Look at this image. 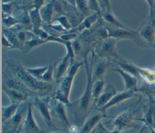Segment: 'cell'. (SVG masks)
<instances>
[{
  "instance_id": "obj_1",
  "label": "cell",
  "mask_w": 155,
  "mask_h": 133,
  "mask_svg": "<svg viewBox=\"0 0 155 133\" xmlns=\"http://www.w3.org/2000/svg\"><path fill=\"white\" fill-rule=\"evenodd\" d=\"M94 54V50H93L91 51V58L90 64L88 63L87 57L84 59L87 74V82L83 94L78 100L71 102L67 106L73 117L74 125L78 126L80 128L91 112L93 106H95V102L92 96L93 81L91 77Z\"/></svg>"
},
{
  "instance_id": "obj_2",
  "label": "cell",
  "mask_w": 155,
  "mask_h": 133,
  "mask_svg": "<svg viewBox=\"0 0 155 133\" xmlns=\"http://www.w3.org/2000/svg\"><path fill=\"white\" fill-rule=\"evenodd\" d=\"M6 72L22 81L33 93L35 97L48 96L53 90V83L38 80L31 76L19 61L8 59L5 61Z\"/></svg>"
},
{
  "instance_id": "obj_3",
  "label": "cell",
  "mask_w": 155,
  "mask_h": 133,
  "mask_svg": "<svg viewBox=\"0 0 155 133\" xmlns=\"http://www.w3.org/2000/svg\"><path fill=\"white\" fill-rule=\"evenodd\" d=\"M83 65H84V60H75L70 65L65 76L59 82L58 87L53 92V97L55 100L61 102L67 106H68L71 103L69 100V96L73 80L79 69Z\"/></svg>"
},
{
  "instance_id": "obj_4",
  "label": "cell",
  "mask_w": 155,
  "mask_h": 133,
  "mask_svg": "<svg viewBox=\"0 0 155 133\" xmlns=\"http://www.w3.org/2000/svg\"><path fill=\"white\" fill-rule=\"evenodd\" d=\"M117 40L113 37H107L97 42L94 47V53L101 59H107L112 61L119 59L120 56L116 50Z\"/></svg>"
},
{
  "instance_id": "obj_5",
  "label": "cell",
  "mask_w": 155,
  "mask_h": 133,
  "mask_svg": "<svg viewBox=\"0 0 155 133\" xmlns=\"http://www.w3.org/2000/svg\"><path fill=\"white\" fill-rule=\"evenodd\" d=\"M28 103H21L15 115L2 123V133H15L22 126L27 115Z\"/></svg>"
},
{
  "instance_id": "obj_6",
  "label": "cell",
  "mask_w": 155,
  "mask_h": 133,
  "mask_svg": "<svg viewBox=\"0 0 155 133\" xmlns=\"http://www.w3.org/2000/svg\"><path fill=\"white\" fill-rule=\"evenodd\" d=\"M109 37L116 39V40L120 39H130L133 41L138 46L143 48L150 47L139 36L137 31L133 30L130 28H108Z\"/></svg>"
},
{
  "instance_id": "obj_7",
  "label": "cell",
  "mask_w": 155,
  "mask_h": 133,
  "mask_svg": "<svg viewBox=\"0 0 155 133\" xmlns=\"http://www.w3.org/2000/svg\"><path fill=\"white\" fill-rule=\"evenodd\" d=\"M33 105L39 112L47 127L51 128L54 126L50 105V97L48 96L35 97Z\"/></svg>"
},
{
  "instance_id": "obj_8",
  "label": "cell",
  "mask_w": 155,
  "mask_h": 133,
  "mask_svg": "<svg viewBox=\"0 0 155 133\" xmlns=\"http://www.w3.org/2000/svg\"><path fill=\"white\" fill-rule=\"evenodd\" d=\"M113 116H109L96 108V111L89 114L82 126L80 128L79 133H90L97 125V124L104 118H113Z\"/></svg>"
},
{
  "instance_id": "obj_9",
  "label": "cell",
  "mask_w": 155,
  "mask_h": 133,
  "mask_svg": "<svg viewBox=\"0 0 155 133\" xmlns=\"http://www.w3.org/2000/svg\"><path fill=\"white\" fill-rule=\"evenodd\" d=\"M140 37L150 47L155 49V24L148 18L142 24L137 31Z\"/></svg>"
},
{
  "instance_id": "obj_10",
  "label": "cell",
  "mask_w": 155,
  "mask_h": 133,
  "mask_svg": "<svg viewBox=\"0 0 155 133\" xmlns=\"http://www.w3.org/2000/svg\"><path fill=\"white\" fill-rule=\"evenodd\" d=\"M33 103H28L27 115L22 123V129L25 133H45V131L41 129L33 115Z\"/></svg>"
},
{
  "instance_id": "obj_11",
  "label": "cell",
  "mask_w": 155,
  "mask_h": 133,
  "mask_svg": "<svg viewBox=\"0 0 155 133\" xmlns=\"http://www.w3.org/2000/svg\"><path fill=\"white\" fill-rule=\"evenodd\" d=\"M65 106L66 105L64 103L56 101L54 106L51 111V112L53 118L56 120L64 128L68 130L71 125L67 117Z\"/></svg>"
},
{
  "instance_id": "obj_12",
  "label": "cell",
  "mask_w": 155,
  "mask_h": 133,
  "mask_svg": "<svg viewBox=\"0 0 155 133\" xmlns=\"http://www.w3.org/2000/svg\"><path fill=\"white\" fill-rule=\"evenodd\" d=\"M6 74H7V77L5 78L3 86H5L8 89L23 92L29 96H35L31 90L22 81L13 77L7 72Z\"/></svg>"
},
{
  "instance_id": "obj_13",
  "label": "cell",
  "mask_w": 155,
  "mask_h": 133,
  "mask_svg": "<svg viewBox=\"0 0 155 133\" xmlns=\"http://www.w3.org/2000/svg\"><path fill=\"white\" fill-rule=\"evenodd\" d=\"M113 71L117 72L122 77L124 83L125 90H130L134 92L139 91L137 87L138 79L136 77L125 71L119 67L114 68Z\"/></svg>"
},
{
  "instance_id": "obj_14",
  "label": "cell",
  "mask_w": 155,
  "mask_h": 133,
  "mask_svg": "<svg viewBox=\"0 0 155 133\" xmlns=\"http://www.w3.org/2000/svg\"><path fill=\"white\" fill-rule=\"evenodd\" d=\"M113 62L107 59H101V60L95 65L92 69L91 77L93 83L99 79H103L105 73L113 65Z\"/></svg>"
},
{
  "instance_id": "obj_15",
  "label": "cell",
  "mask_w": 155,
  "mask_h": 133,
  "mask_svg": "<svg viewBox=\"0 0 155 133\" xmlns=\"http://www.w3.org/2000/svg\"><path fill=\"white\" fill-rule=\"evenodd\" d=\"M135 92H136L134 91H130V90H124L122 92H120L118 93L117 92V94H115L113 97V98L106 105H105L104 106L101 107L98 109H99L100 111H101L104 113H106V111L108 108L113 106L119 105L122 102L134 96Z\"/></svg>"
},
{
  "instance_id": "obj_16",
  "label": "cell",
  "mask_w": 155,
  "mask_h": 133,
  "mask_svg": "<svg viewBox=\"0 0 155 133\" xmlns=\"http://www.w3.org/2000/svg\"><path fill=\"white\" fill-rule=\"evenodd\" d=\"M148 97V104L147 109L144 114V117L142 120L147 127H151L155 129V100L152 95L147 93Z\"/></svg>"
},
{
  "instance_id": "obj_17",
  "label": "cell",
  "mask_w": 155,
  "mask_h": 133,
  "mask_svg": "<svg viewBox=\"0 0 155 133\" xmlns=\"http://www.w3.org/2000/svg\"><path fill=\"white\" fill-rule=\"evenodd\" d=\"M133 120L132 114L128 111H124L116 116L113 120L112 123L114 129H118L120 131L130 127Z\"/></svg>"
},
{
  "instance_id": "obj_18",
  "label": "cell",
  "mask_w": 155,
  "mask_h": 133,
  "mask_svg": "<svg viewBox=\"0 0 155 133\" xmlns=\"http://www.w3.org/2000/svg\"><path fill=\"white\" fill-rule=\"evenodd\" d=\"M71 64V58L66 53L65 56L54 68V79L56 82H59L65 76Z\"/></svg>"
},
{
  "instance_id": "obj_19",
  "label": "cell",
  "mask_w": 155,
  "mask_h": 133,
  "mask_svg": "<svg viewBox=\"0 0 155 133\" xmlns=\"http://www.w3.org/2000/svg\"><path fill=\"white\" fill-rule=\"evenodd\" d=\"M117 94L116 89L115 87L110 84L108 83L104 88V91L102 94L100 95L99 98L95 102V108L99 109L101 107L106 105L112 98L113 97Z\"/></svg>"
},
{
  "instance_id": "obj_20",
  "label": "cell",
  "mask_w": 155,
  "mask_h": 133,
  "mask_svg": "<svg viewBox=\"0 0 155 133\" xmlns=\"http://www.w3.org/2000/svg\"><path fill=\"white\" fill-rule=\"evenodd\" d=\"M100 18H101V11L94 12L93 14L86 16V18H84L83 21L77 27L73 28L72 29L69 30V31L78 33V32H81L85 30H89L91 28V25Z\"/></svg>"
},
{
  "instance_id": "obj_21",
  "label": "cell",
  "mask_w": 155,
  "mask_h": 133,
  "mask_svg": "<svg viewBox=\"0 0 155 133\" xmlns=\"http://www.w3.org/2000/svg\"><path fill=\"white\" fill-rule=\"evenodd\" d=\"M53 2L54 0H50L39 9L43 25H48L51 24L53 21V16L54 15Z\"/></svg>"
},
{
  "instance_id": "obj_22",
  "label": "cell",
  "mask_w": 155,
  "mask_h": 133,
  "mask_svg": "<svg viewBox=\"0 0 155 133\" xmlns=\"http://www.w3.org/2000/svg\"><path fill=\"white\" fill-rule=\"evenodd\" d=\"M2 91L9 99L11 103L21 104L25 102L29 97V96L23 92L8 89L5 86H2Z\"/></svg>"
},
{
  "instance_id": "obj_23",
  "label": "cell",
  "mask_w": 155,
  "mask_h": 133,
  "mask_svg": "<svg viewBox=\"0 0 155 133\" xmlns=\"http://www.w3.org/2000/svg\"><path fill=\"white\" fill-rule=\"evenodd\" d=\"M114 62H115V63L119 66V68H120L125 71L133 75L134 76L136 77L138 79H140L138 71V66H136L135 65L130 62L129 61L126 60L121 57L119 59Z\"/></svg>"
},
{
  "instance_id": "obj_24",
  "label": "cell",
  "mask_w": 155,
  "mask_h": 133,
  "mask_svg": "<svg viewBox=\"0 0 155 133\" xmlns=\"http://www.w3.org/2000/svg\"><path fill=\"white\" fill-rule=\"evenodd\" d=\"M21 10L20 14H18L16 16H15L19 22V25H21L22 30L27 31H31L33 29L32 23L30 19L28 11Z\"/></svg>"
},
{
  "instance_id": "obj_25",
  "label": "cell",
  "mask_w": 155,
  "mask_h": 133,
  "mask_svg": "<svg viewBox=\"0 0 155 133\" xmlns=\"http://www.w3.org/2000/svg\"><path fill=\"white\" fill-rule=\"evenodd\" d=\"M140 78L148 85H155V70L138 67Z\"/></svg>"
},
{
  "instance_id": "obj_26",
  "label": "cell",
  "mask_w": 155,
  "mask_h": 133,
  "mask_svg": "<svg viewBox=\"0 0 155 133\" xmlns=\"http://www.w3.org/2000/svg\"><path fill=\"white\" fill-rule=\"evenodd\" d=\"M3 34H4L8 41L12 45V48H16L20 50H22L23 44L19 41L17 34L12 29H8L7 28H3Z\"/></svg>"
},
{
  "instance_id": "obj_27",
  "label": "cell",
  "mask_w": 155,
  "mask_h": 133,
  "mask_svg": "<svg viewBox=\"0 0 155 133\" xmlns=\"http://www.w3.org/2000/svg\"><path fill=\"white\" fill-rule=\"evenodd\" d=\"M101 18H102L103 20H104L105 22L111 24L115 28H128L121 22H120L111 11H103L102 13L101 12Z\"/></svg>"
},
{
  "instance_id": "obj_28",
  "label": "cell",
  "mask_w": 155,
  "mask_h": 133,
  "mask_svg": "<svg viewBox=\"0 0 155 133\" xmlns=\"http://www.w3.org/2000/svg\"><path fill=\"white\" fill-rule=\"evenodd\" d=\"M21 104L11 103L6 106H2V122L4 123L10 119L17 112Z\"/></svg>"
},
{
  "instance_id": "obj_29",
  "label": "cell",
  "mask_w": 155,
  "mask_h": 133,
  "mask_svg": "<svg viewBox=\"0 0 155 133\" xmlns=\"http://www.w3.org/2000/svg\"><path fill=\"white\" fill-rule=\"evenodd\" d=\"M46 42H47V41L46 40L41 39L39 38L38 37L34 36L30 40H28L24 43L22 52L24 54L27 53L30 50H31L33 48L39 46L41 45H42Z\"/></svg>"
},
{
  "instance_id": "obj_30",
  "label": "cell",
  "mask_w": 155,
  "mask_h": 133,
  "mask_svg": "<svg viewBox=\"0 0 155 133\" xmlns=\"http://www.w3.org/2000/svg\"><path fill=\"white\" fill-rule=\"evenodd\" d=\"M28 13L32 23L33 29H36L42 27L43 22L39 12V10L34 7L33 8L29 10Z\"/></svg>"
},
{
  "instance_id": "obj_31",
  "label": "cell",
  "mask_w": 155,
  "mask_h": 133,
  "mask_svg": "<svg viewBox=\"0 0 155 133\" xmlns=\"http://www.w3.org/2000/svg\"><path fill=\"white\" fill-rule=\"evenodd\" d=\"M70 4L73 6L84 16H88L90 9L88 7L87 0H70Z\"/></svg>"
},
{
  "instance_id": "obj_32",
  "label": "cell",
  "mask_w": 155,
  "mask_h": 133,
  "mask_svg": "<svg viewBox=\"0 0 155 133\" xmlns=\"http://www.w3.org/2000/svg\"><path fill=\"white\" fill-rule=\"evenodd\" d=\"M105 88V82L104 79H99L93 83L92 86V96L96 102L100 95L102 94Z\"/></svg>"
},
{
  "instance_id": "obj_33",
  "label": "cell",
  "mask_w": 155,
  "mask_h": 133,
  "mask_svg": "<svg viewBox=\"0 0 155 133\" xmlns=\"http://www.w3.org/2000/svg\"><path fill=\"white\" fill-rule=\"evenodd\" d=\"M19 5L16 1L4 3L2 4V16L12 15V13H15L16 10H19Z\"/></svg>"
},
{
  "instance_id": "obj_34",
  "label": "cell",
  "mask_w": 155,
  "mask_h": 133,
  "mask_svg": "<svg viewBox=\"0 0 155 133\" xmlns=\"http://www.w3.org/2000/svg\"><path fill=\"white\" fill-rule=\"evenodd\" d=\"M27 71L33 77L41 80L42 77L48 68V66L38 68H25Z\"/></svg>"
},
{
  "instance_id": "obj_35",
  "label": "cell",
  "mask_w": 155,
  "mask_h": 133,
  "mask_svg": "<svg viewBox=\"0 0 155 133\" xmlns=\"http://www.w3.org/2000/svg\"><path fill=\"white\" fill-rule=\"evenodd\" d=\"M52 22H56L57 24L61 25L67 31L72 29V25L68 18L65 15H61L54 18V19H53Z\"/></svg>"
},
{
  "instance_id": "obj_36",
  "label": "cell",
  "mask_w": 155,
  "mask_h": 133,
  "mask_svg": "<svg viewBox=\"0 0 155 133\" xmlns=\"http://www.w3.org/2000/svg\"><path fill=\"white\" fill-rule=\"evenodd\" d=\"M2 23L5 28L10 29L19 24V21L13 15L2 16Z\"/></svg>"
},
{
  "instance_id": "obj_37",
  "label": "cell",
  "mask_w": 155,
  "mask_h": 133,
  "mask_svg": "<svg viewBox=\"0 0 155 133\" xmlns=\"http://www.w3.org/2000/svg\"><path fill=\"white\" fill-rule=\"evenodd\" d=\"M54 66L51 64L48 65V68L44 74L41 80L48 82V83H53L54 79Z\"/></svg>"
},
{
  "instance_id": "obj_38",
  "label": "cell",
  "mask_w": 155,
  "mask_h": 133,
  "mask_svg": "<svg viewBox=\"0 0 155 133\" xmlns=\"http://www.w3.org/2000/svg\"><path fill=\"white\" fill-rule=\"evenodd\" d=\"M31 31L35 36L38 37L41 39H44L46 41L48 37V36H50L48 32L43 27L36 28V29H33Z\"/></svg>"
},
{
  "instance_id": "obj_39",
  "label": "cell",
  "mask_w": 155,
  "mask_h": 133,
  "mask_svg": "<svg viewBox=\"0 0 155 133\" xmlns=\"http://www.w3.org/2000/svg\"><path fill=\"white\" fill-rule=\"evenodd\" d=\"M34 0H21L19 4L20 9L29 11L34 8Z\"/></svg>"
},
{
  "instance_id": "obj_40",
  "label": "cell",
  "mask_w": 155,
  "mask_h": 133,
  "mask_svg": "<svg viewBox=\"0 0 155 133\" xmlns=\"http://www.w3.org/2000/svg\"><path fill=\"white\" fill-rule=\"evenodd\" d=\"M87 5L90 10L94 12H100V5L98 0H87Z\"/></svg>"
},
{
  "instance_id": "obj_41",
  "label": "cell",
  "mask_w": 155,
  "mask_h": 133,
  "mask_svg": "<svg viewBox=\"0 0 155 133\" xmlns=\"http://www.w3.org/2000/svg\"><path fill=\"white\" fill-rule=\"evenodd\" d=\"M110 132L103 125L101 120L90 133H110Z\"/></svg>"
},
{
  "instance_id": "obj_42",
  "label": "cell",
  "mask_w": 155,
  "mask_h": 133,
  "mask_svg": "<svg viewBox=\"0 0 155 133\" xmlns=\"http://www.w3.org/2000/svg\"><path fill=\"white\" fill-rule=\"evenodd\" d=\"M98 2L103 11H111L110 0H98Z\"/></svg>"
},
{
  "instance_id": "obj_43",
  "label": "cell",
  "mask_w": 155,
  "mask_h": 133,
  "mask_svg": "<svg viewBox=\"0 0 155 133\" xmlns=\"http://www.w3.org/2000/svg\"><path fill=\"white\" fill-rule=\"evenodd\" d=\"M2 46L5 48L12 49V45L11 44L10 42L8 41V39L7 38V37L2 34Z\"/></svg>"
},
{
  "instance_id": "obj_44",
  "label": "cell",
  "mask_w": 155,
  "mask_h": 133,
  "mask_svg": "<svg viewBox=\"0 0 155 133\" xmlns=\"http://www.w3.org/2000/svg\"><path fill=\"white\" fill-rule=\"evenodd\" d=\"M147 4L148 5L149 7V15L148 16L150 17L152 16L153 13V10H154V4H155V0H145Z\"/></svg>"
},
{
  "instance_id": "obj_45",
  "label": "cell",
  "mask_w": 155,
  "mask_h": 133,
  "mask_svg": "<svg viewBox=\"0 0 155 133\" xmlns=\"http://www.w3.org/2000/svg\"><path fill=\"white\" fill-rule=\"evenodd\" d=\"M45 0H34V7L38 9H40L45 4Z\"/></svg>"
},
{
  "instance_id": "obj_46",
  "label": "cell",
  "mask_w": 155,
  "mask_h": 133,
  "mask_svg": "<svg viewBox=\"0 0 155 133\" xmlns=\"http://www.w3.org/2000/svg\"><path fill=\"white\" fill-rule=\"evenodd\" d=\"M121 131L118 130V129H114L112 131H110V133H120Z\"/></svg>"
},
{
  "instance_id": "obj_47",
  "label": "cell",
  "mask_w": 155,
  "mask_h": 133,
  "mask_svg": "<svg viewBox=\"0 0 155 133\" xmlns=\"http://www.w3.org/2000/svg\"><path fill=\"white\" fill-rule=\"evenodd\" d=\"M14 1H15V0H2V4L7 3V2H12Z\"/></svg>"
},
{
  "instance_id": "obj_48",
  "label": "cell",
  "mask_w": 155,
  "mask_h": 133,
  "mask_svg": "<svg viewBox=\"0 0 155 133\" xmlns=\"http://www.w3.org/2000/svg\"><path fill=\"white\" fill-rule=\"evenodd\" d=\"M45 133H64L63 132L58 131V132H52V131H45Z\"/></svg>"
},
{
  "instance_id": "obj_49",
  "label": "cell",
  "mask_w": 155,
  "mask_h": 133,
  "mask_svg": "<svg viewBox=\"0 0 155 133\" xmlns=\"http://www.w3.org/2000/svg\"><path fill=\"white\" fill-rule=\"evenodd\" d=\"M22 126L18 129V131H16L15 133H21V129H22Z\"/></svg>"
},
{
  "instance_id": "obj_50",
  "label": "cell",
  "mask_w": 155,
  "mask_h": 133,
  "mask_svg": "<svg viewBox=\"0 0 155 133\" xmlns=\"http://www.w3.org/2000/svg\"><path fill=\"white\" fill-rule=\"evenodd\" d=\"M15 1H16L18 3V4H19L20 3V2L21 1V0H15Z\"/></svg>"
},
{
  "instance_id": "obj_51",
  "label": "cell",
  "mask_w": 155,
  "mask_h": 133,
  "mask_svg": "<svg viewBox=\"0 0 155 133\" xmlns=\"http://www.w3.org/2000/svg\"><path fill=\"white\" fill-rule=\"evenodd\" d=\"M63 1H65V2H70V0H63Z\"/></svg>"
},
{
  "instance_id": "obj_52",
  "label": "cell",
  "mask_w": 155,
  "mask_h": 133,
  "mask_svg": "<svg viewBox=\"0 0 155 133\" xmlns=\"http://www.w3.org/2000/svg\"></svg>"
}]
</instances>
